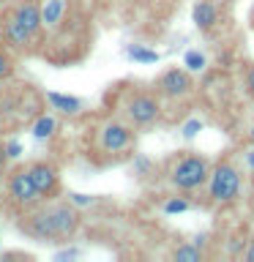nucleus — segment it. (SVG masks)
Listing matches in <instances>:
<instances>
[{
    "label": "nucleus",
    "mask_w": 254,
    "mask_h": 262,
    "mask_svg": "<svg viewBox=\"0 0 254 262\" xmlns=\"http://www.w3.org/2000/svg\"><path fill=\"white\" fill-rule=\"evenodd\" d=\"M200 128H202V123H200V120H186V123H183V137H186V139H192V137L200 134Z\"/></svg>",
    "instance_id": "5701e85b"
},
{
    "label": "nucleus",
    "mask_w": 254,
    "mask_h": 262,
    "mask_svg": "<svg viewBox=\"0 0 254 262\" xmlns=\"http://www.w3.org/2000/svg\"><path fill=\"white\" fill-rule=\"evenodd\" d=\"M243 257H246V262H254V246H249V249H246Z\"/></svg>",
    "instance_id": "cd10ccee"
},
{
    "label": "nucleus",
    "mask_w": 254,
    "mask_h": 262,
    "mask_svg": "<svg viewBox=\"0 0 254 262\" xmlns=\"http://www.w3.org/2000/svg\"><path fill=\"white\" fill-rule=\"evenodd\" d=\"M47 104L52 106V110L63 112V115H79L82 112V98L63 96V93H55V90H49V93H47Z\"/></svg>",
    "instance_id": "4468645a"
},
{
    "label": "nucleus",
    "mask_w": 254,
    "mask_h": 262,
    "mask_svg": "<svg viewBox=\"0 0 254 262\" xmlns=\"http://www.w3.org/2000/svg\"><path fill=\"white\" fill-rule=\"evenodd\" d=\"M6 202L14 205L16 210H28L33 205L44 202L36 191V186H33V180L28 175V167H16L14 172H8L6 175Z\"/></svg>",
    "instance_id": "0eeeda50"
},
{
    "label": "nucleus",
    "mask_w": 254,
    "mask_h": 262,
    "mask_svg": "<svg viewBox=\"0 0 254 262\" xmlns=\"http://www.w3.org/2000/svg\"><path fill=\"white\" fill-rule=\"evenodd\" d=\"M123 112H126V118L134 128H151L161 118V104L147 90H134L123 104Z\"/></svg>",
    "instance_id": "423d86ee"
},
{
    "label": "nucleus",
    "mask_w": 254,
    "mask_h": 262,
    "mask_svg": "<svg viewBox=\"0 0 254 262\" xmlns=\"http://www.w3.org/2000/svg\"><path fill=\"white\" fill-rule=\"evenodd\" d=\"M69 202H71V205H77V208H88V205H93L96 200H93V196H88V194L71 191V194H69Z\"/></svg>",
    "instance_id": "4be33fe9"
},
{
    "label": "nucleus",
    "mask_w": 254,
    "mask_h": 262,
    "mask_svg": "<svg viewBox=\"0 0 254 262\" xmlns=\"http://www.w3.org/2000/svg\"><path fill=\"white\" fill-rule=\"evenodd\" d=\"M55 128H57V120L52 115L41 112L36 120H33V137L36 139H52L55 137Z\"/></svg>",
    "instance_id": "dca6fc26"
},
{
    "label": "nucleus",
    "mask_w": 254,
    "mask_h": 262,
    "mask_svg": "<svg viewBox=\"0 0 254 262\" xmlns=\"http://www.w3.org/2000/svg\"><path fill=\"white\" fill-rule=\"evenodd\" d=\"M126 55L137 63H159V52H153V49H147L142 44H129Z\"/></svg>",
    "instance_id": "6ab92c4d"
},
{
    "label": "nucleus",
    "mask_w": 254,
    "mask_h": 262,
    "mask_svg": "<svg viewBox=\"0 0 254 262\" xmlns=\"http://www.w3.org/2000/svg\"><path fill=\"white\" fill-rule=\"evenodd\" d=\"M208 175H210V164L197 153H186L172 164L170 169V183L178 188V191H197L200 186L208 183Z\"/></svg>",
    "instance_id": "f03ea898"
},
{
    "label": "nucleus",
    "mask_w": 254,
    "mask_h": 262,
    "mask_svg": "<svg viewBox=\"0 0 254 262\" xmlns=\"http://www.w3.org/2000/svg\"><path fill=\"white\" fill-rule=\"evenodd\" d=\"M79 257V249H63L55 254V262H69V259H77Z\"/></svg>",
    "instance_id": "b1692460"
},
{
    "label": "nucleus",
    "mask_w": 254,
    "mask_h": 262,
    "mask_svg": "<svg viewBox=\"0 0 254 262\" xmlns=\"http://www.w3.org/2000/svg\"><path fill=\"white\" fill-rule=\"evenodd\" d=\"M63 14H66V0H44V6H41V25L55 30L63 22Z\"/></svg>",
    "instance_id": "2eb2a0df"
},
{
    "label": "nucleus",
    "mask_w": 254,
    "mask_h": 262,
    "mask_svg": "<svg viewBox=\"0 0 254 262\" xmlns=\"http://www.w3.org/2000/svg\"><path fill=\"white\" fill-rule=\"evenodd\" d=\"M246 161H249V167H251V169H254V150H251V153H249V156H246Z\"/></svg>",
    "instance_id": "c85d7f7f"
},
{
    "label": "nucleus",
    "mask_w": 254,
    "mask_h": 262,
    "mask_svg": "<svg viewBox=\"0 0 254 262\" xmlns=\"http://www.w3.org/2000/svg\"><path fill=\"white\" fill-rule=\"evenodd\" d=\"M194 90V79H192V71L186 69H167L156 79V93L170 98V101H183V98L192 96Z\"/></svg>",
    "instance_id": "6e6552de"
},
{
    "label": "nucleus",
    "mask_w": 254,
    "mask_h": 262,
    "mask_svg": "<svg viewBox=\"0 0 254 262\" xmlns=\"http://www.w3.org/2000/svg\"><path fill=\"white\" fill-rule=\"evenodd\" d=\"M192 19L202 33H210L219 22V6L213 3V0H197L194 8H192Z\"/></svg>",
    "instance_id": "ddd939ff"
},
{
    "label": "nucleus",
    "mask_w": 254,
    "mask_h": 262,
    "mask_svg": "<svg viewBox=\"0 0 254 262\" xmlns=\"http://www.w3.org/2000/svg\"><path fill=\"white\" fill-rule=\"evenodd\" d=\"M6 156H8V159H19V156H22V145L16 142V139L6 142Z\"/></svg>",
    "instance_id": "393cba45"
},
{
    "label": "nucleus",
    "mask_w": 254,
    "mask_h": 262,
    "mask_svg": "<svg viewBox=\"0 0 254 262\" xmlns=\"http://www.w3.org/2000/svg\"><path fill=\"white\" fill-rule=\"evenodd\" d=\"M249 139H251V145H254V123H251V128H249Z\"/></svg>",
    "instance_id": "c756f323"
},
{
    "label": "nucleus",
    "mask_w": 254,
    "mask_h": 262,
    "mask_svg": "<svg viewBox=\"0 0 254 262\" xmlns=\"http://www.w3.org/2000/svg\"><path fill=\"white\" fill-rule=\"evenodd\" d=\"M96 147L104 156L120 159V156L134 150V131L120 120H107L96 128Z\"/></svg>",
    "instance_id": "20e7f679"
},
{
    "label": "nucleus",
    "mask_w": 254,
    "mask_h": 262,
    "mask_svg": "<svg viewBox=\"0 0 254 262\" xmlns=\"http://www.w3.org/2000/svg\"><path fill=\"white\" fill-rule=\"evenodd\" d=\"M8 11L16 16V22H19L36 41L41 38V28H44V25H41V3L38 0H16Z\"/></svg>",
    "instance_id": "f8f14e48"
},
{
    "label": "nucleus",
    "mask_w": 254,
    "mask_h": 262,
    "mask_svg": "<svg viewBox=\"0 0 254 262\" xmlns=\"http://www.w3.org/2000/svg\"><path fill=\"white\" fill-rule=\"evenodd\" d=\"M16 227H19V232H25L28 237H33V241H38V243L57 241V227H55L49 202H38V205H33V208L22 210V221Z\"/></svg>",
    "instance_id": "39448f33"
},
{
    "label": "nucleus",
    "mask_w": 254,
    "mask_h": 262,
    "mask_svg": "<svg viewBox=\"0 0 254 262\" xmlns=\"http://www.w3.org/2000/svg\"><path fill=\"white\" fill-rule=\"evenodd\" d=\"M52 208V219L57 227V241H71L79 229V210L69 200H47Z\"/></svg>",
    "instance_id": "9b49d317"
},
{
    "label": "nucleus",
    "mask_w": 254,
    "mask_h": 262,
    "mask_svg": "<svg viewBox=\"0 0 254 262\" xmlns=\"http://www.w3.org/2000/svg\"><path fill=\"white\" fill-rule=\"evenodd\" d=\"M0 41H3L11 52H28L33 44H38V41L16 22V16L11 11H6L3 16H0Z\"/></svg>",
    "instance_id": "9d476101"
},
{
    "label": "nucleus",
    "mask_w": 254,
    "mask_h": 262,
    "mask_svg": "<svg viewBox=\"0 0 254 262\" xmlns=\"http://www.w3.org/2000/svg\"><path fill=\"white\" fill-rule=\"evenodd\" d=\"M188 208H192V202L186 200V196H170L167 202H164V213H167V216H175V213H186Z\"/></svg>",
    "instance_id": "412c9836"
},
{
    "label": "nucleus",
    "mask_w": 254,
    "mask_h": 262,
    "mask_svg": "<svg viewBox=\"0 0 254 262\" xmlns=\"http://www.w3.org/2000/svg\"><path fill=\"white\" fill-rule=\"evenodd\" d=\"M14 69H16L14 52H11L6 44H0V82H8V79H11V77H14Z\"/></svg>",
    "instance_id": "a211bd4d"
},
{
    "label": "nucleus",
    "mask_w": 254,
    "mask_h": 262,
    "mask_svg": "<svg viewBox=\"0 0 254 262\" xmlns=\"http://www.w3.org/2000/svg\"><path fill=\"white\" fill-rule=\"evenodd\" d=\"M246 90H249V96L254 98V66L246 71Z\"/></svg>",
    "instance_id": "a878e982"
},
{
    "label": "nucleus",
    "mask_w": 254,
    "mask_h": 262,
    "mask_svg": "<svg viewBox=\"0 0 254 262\" xmlns=\"http://www.w3.org/2000/svg\"><path fill=\"white\" fill-rule=\"evenodd\" d=\"M28 175L33 180V186H36V191L41 200H57V194H60V172H57L55 164L49 161H30L28 164Z\"/></svg>",
    "instance_id": "1a4fd4ad"
},
{
    "label": "nucleus",
    "mask_w": 254,
    "mask_h": 262,
    "mask_svg": "<svg viewBox=\"0 0 254 262\" xmlns=\"http://www.w3.org/2000/svg\"><path fill=\"white\" fill-rule=\"evenodd\" d=\"M6 164H8V156H6V145L0 142V172L6 169Z\"/></svg>",
    "instance_id": "bb28decb"
},
{
    "label": "nucleus",
    "mask_w": 254,
    "mask_h": 262,
    "mask_svg": "<svg viewBox=\"0 0 254 262\" xmlns=\"http://www.w3.org/2000/svg\"><path fill=\"white\" fill-rule=\"evenodd\" d=\"M6 3H8V0H0V8H3V6H6Z\"/></svg>",
    "instance_id": "7c9ffc66"
},
{
    "label": "nucleus",
    "mask_w": 254,
    "mask_h": 262,
    "mask_svg": "<svg viewBox=\"0 0 254 262\" xmlns=\"http://www.w3.org/2000/svg\"><path fill=\"white\" fill-rule=\"evenodd\" d=\"M210 200L216 202V205H229V202H235L238 196H241V188H243V178H241V172H238L235 164H229V161H219V164H213L210 167Z\"/></svg>",
    "instance_id": "7ed1b4c3"
},
{
    "label": "nucleus",
    "mask_w": 254,
    "mask_h": 262,
    "mask_svg": "<svg viewBox=\"0 0 254 262\" xmlns=\"http://www.w3.org/2000/svg\"><path fill=\"white\" fill-rule=\"evenodd\" d=\"M172 259L175 262H200L202 251H200L197 243H183V246H178V249L172 251Z\"/></svg>",
    "instance_id": "f3484780"
},
{
    "label": "nucleus",
    "mask_w": 254,
    "mask_h": 262,
    "mask_svg": "<svg viewBox=\"0 0 254 262\" xmlns=\"http://www.w3.org/2000/svg\"><path fill=\"white\" fill-rule=\"evenodd\" d=\"M183 66H186V71L200 74V71H205V66H208V57H205L200 49H188L183 55Z\"/></svg>",
    "instance_id": "aec40b11"
},
{
    "label": "nucleus",
    "mask_w": 254,
    "mask_h": 262,
    "mask_svg": "<svg viewBox=\"0 0 254 262\" xmlns=\"http://www.w3.org/2000/svg\"><path fill=\"white\" fill-rule=\"evenodd\" d=\"M41 106H44V98L33 85L0 88V131L30 126L41 115Z\"/></svg>",
    "instance_id": "f257e3e1"
}]
</instances>
